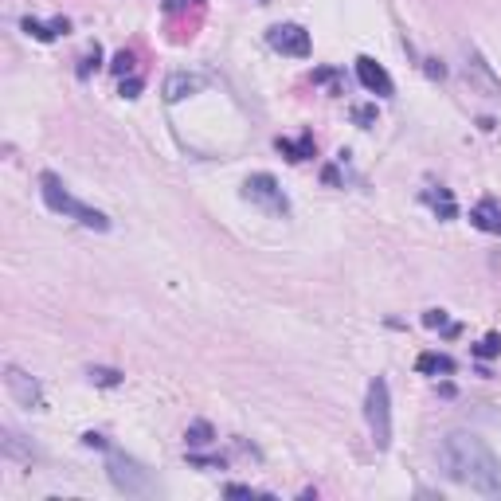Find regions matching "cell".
Masks as SVG:
<instances>
[{
    "label": "cell",
    "instance_id": "7a4b0ae2",
    "mask_svg": "<svg viewBox=\"0 0 501 501\" xmlns=\"http://www.w3.org/2000/svg\"><path fill=\"white\" fill-rule=\"evenodd\" d=\"M39 196H44V204H47L56 216L83 223V228H90V231H110V216L98 212V208H90V204H83L56 173H44V177H39Z\"/></svg>",
    "mask_w": 501,
    "mask_h": 501
},
{
    "label": "cell",
    "instance_id": "ffe728a7",
    "mask_svg": "<svg viewBox=\"0 0 501 501\" xmlns=\"http://www.w3.org/2000/svg\"><path fill=\"white\" fill-rule=\"evenodd\" d=\"M98 59H102V51H98V47H95V51H90V56H87V59H83V67H78V75H83V78H87V75H90V71H95V67H98Z\"/></svg>",
    "mask_w": 501,
    "mask_h": 501
},
{
    "label": "cell",
    "instance_id": "d6986e66",
    "mask_svg": "<svg viewBox=\"0 0 501 501\" xmlns=\"http://www.w3.org/2000/svg\"><path fill=\"white\" fill-rule=\"evenodd\" d=\"M129 67H134V51H118V59H114V71H118V75H126Z\"/></svg>",
    "mask_w": 501,
    "mask_h": 501
},
{
    "label": "cell",
    "instance_id": "277c9868",
    "mask_svg": "<svg viewBox=\"0 0 501 501\" xmlns=\"http://www.w3.org/2000/svg\"><path fill=\"white\" fill-rule=\"evenodd\" d=\"M107 474H110V482L118 486V490L129 494V497H145V494L157 490L153 474L145 470L138 458H129V455H122V451H110V458H107Z\"/></svg>",
    "mask_w": 501,
    "mask_h": 501
},
{
    "label": "cell",
    "instance_id": "2e32d148",
    "mask_svg": "<svg viewBox=\"0 0 501 501\" xmlns=\"http://www.w3.org/2000/svg\"><path fill=\"white\" fill-rule=\"evenodd\" d=\"M424 325H427V329H439V333H446V337H458V325L446 318L443 310H427V313H424Z\"/></svg>",
    "mask_w": 501,
    "mask_h": 501
},
{
    "label": "cell",
    "instance_id": "3957f363",
    "mask_svg": "<svg viewBox=\"0 0 501 501\" xmlns=\"http://www.w3.org/2000/svg\"><path fill=\"white\" fill-rule=\"evenodd\" d=\"M364 419H368V431H373V446L376 451H388L392 446V392L384 376H373V384H368Z\"/></svg>",
    "mask_w": 501,
    "mask_h": 501
},
{
    "label": "cell",
    "instance_id": "7c38bea8",
    "mask_svg": "<svg viewBox=\"0 0 501 501\" xmlns=\"http://www.w3.org/2000/svg\"><path fill=\"white\" fill-rule=\"evenodd\" d=\"M184 443H189V451H204V446H212L216 443V431L208 419H196V424L184 431Z\"/></svg>",
    "mask_w": 501,
    "mask_h": 501
},
{
    "label": "cell",
    "instance_id": "5bb4252c",
    "mask_svg": "<svg viewBox=\"0 0 501 501\" xmlns=\"http://www.w3.org/2000/svg\"><path fill=\"white\" fill-rule=\"evenodd\" d=\"M20 28L28 32V36H36V39H44V44H51V39H56L59 32H67V20H56V24H39V20H32V16H28V20L20 24Z\"/></svg>",
    "mask_w": 501,
    "mask_h": 501
},
{
    "label": "cell",
    "instance_id": "ac0fdd59",
    "mask_svg": "<svg viewBox=\"0 0 501 501\" xmlns=\"http://www.w3.org/2000/svg\"><path fill=\"white\" fill-rule=\"evenodd\" d=\"M501 353V337L490 333V337H482V345H478V357H497Z\"/></svg>",
    "mask_w": 501,
    "mask_h": 501
},
{
    "label": "cell",
    "instance_id": "cb8c5ba5",
    "mask_svg": "<svg viewBox=\"0 0 501 501\" xmlns=\"http://www.w3.org/2000/svg\"><path fill=\"white\" fill-rule=\"evenodd\" d=\"M427 75H431V78H443L446 71H443V67H439V63H435V59H427Z\"/></svg>",
    "mask_w": 501,
    "mask_h": 501
},
{
    "label": "cell",
    "instance_id": "ba28073f",
    "mask_svg": "<svg viewBox=\"0 0 501 501\" xmlns=\"http://www.w3.org/2000/svg\"><path fill=\"white\" fill-rule=\"evenodd\" d=\"M357 78H361V87L364 90H373L376 98H392L395 95V83H392V75L380 67V63L373 56H361L357 59Z\"/></svg>",
    "mask_w": 501,
    "mask_h": 501
},
{
    "label": "cell",
    "instance_id": "44dd1931",
    "mask_svg": "<svg viewBox=\"0 0 501 501\" xmlns=\"http://www.w3.org/2000/svg\"><path fill=\"white\" fill-rule=\"evenodd\" d=\"M196 5H200V0H165V12H189Z\"/></svg>",
    "mask_w": 501,
    "mask_h": 501
},
{
    "label": "cell",
    "instance_id": "30bf717a",
    "mask_svg": "<svg viewBox=\"0 0 501 501\" xmlns=\"http://www.w3.org/2000/svg\"><path fill=\"white\" fill-rule=\"evenodd\" d=\"M204 87V78L200 75H169L165 78V102H180V98H189V95H196V90Z\"/></svg>",
    "mask_w": 501,
    "mask_h": 501
},
{
    "label": "cell",
    "instance_id": "9c48e42d",
    "mask_svg": "<svg viewBox=\"0 0 501 501\" xmlns=\"http://www.w3.org/2000/svg\"><path fill=\"white\" fill-rule=\"evenodd\" d=\"M470 223L478 231H490V235H501V200H494V196H486V200H478L470 208Z\"/></svg>",
    "mask_w": 501,
    "mask_h": 501
},
{
    "label": "cell",
    "instance_id": "4fadbf2b",
    "mask_svg": "<svg viewBox=\"0 0 501 501\" xmlns=\"http://www.w3.org/2000/svg\"><path fill=\"white\" fill-rule=\"evenodd\" d=\"M279 153H286V161H310L313 157V138H298V141H290V138H279Z\"/></svg>",
    "mask_w": 501,
    "mask_h": 501
},
{
    "label": "cell",
    "instance_id": "8992f818",
    "mask_svg": "<svg viewBox=\"0 0 501 501\" xmlns=\"http://www.w3.org/2000/svg\"><path fill=\"white\" fill-rule=\"evenodd\" d=\"M267 44L279 51V56H290V59H306L310 56V32L302 24H274L267 32Z\"/></svg>",
    "mask_w": 501,
    "mask_h": 501
},
{
    "label": "cell",
    "instance_id": "e0dca14e",
    "mask_svg": "<svg viewBox=\"0 0 501 501\" xmlns=\"http://www.w3.org/2000/svg\"><path fill=\"white\" fill-rule=\"evenodd\" d=\"M95 384H102V388H114V384H122V373H114V368H90L87 373Z\"/></svg>",
    "mask_w": 501,
    "mask_h": 501
},
{
    "label": "cell",
    "instance_id": "9a60e30c",
    "mask_svg": "<svg viewBox=\"0 0 501 501\" xmlns=\"http://www.w3.org/2000/svg\"><path fill=\"white\" fill-rule=\"evenodd\" d=\"M415 368H419V373H435V376H439V373H443V376H451V373H455V361H451V357H443V353H424Z\"/></svg>",
    "mask_w": 501,
    "mask_h": 501
},
{
    "label": "cell",
    "instance_id": "8fae6325",
    "mask_svg": "<svg viewBox=\"0 0 501 501\" xmlns=\"http://www.w3.org/2000/svg\"><path fill=\"white\" fill-rule=\"evenodd\" d=\"M424 204H427L439 220H455V216H458V204H455L451 189H424Z\"/></svg>",
    "mask_w": 501,
    "mask_h": 501
},
{
    "label": "cell",
    "instance_id": "52a82bcc",
    "mask_svg": "<svg viewBox=\"0 0 501 501\" xmlns=\"http://www.w3.org/2000/svg\"><path fill=\"white\" fill-rule=\"evenodd\" d=\"M5 384H8L12 400H16L20 407H28V412H44V388H39V380H32L24 368L8 364L5 368Z\"/></svg>",
    "mask_w": 501,
    "mask_h": 501
},
{
    "label": "cell",
    "instance_id": "7402d4cb",
    "mask_svg": "<svg viewBox=\"0 0 501 501\" xmlns=\"http://www.w3.org/2000/svg\"><path fill=\"white\" fill-rule=\"evenodd\" d=\"M138 90H141V78H122V98H138Z\"/></svg>",
    "mask_w": 501,
    "mask_h": 501
},
{
    "label": "cell",
    "instance_id": "6da1fadb",
    "mask_svg": "<svg viewBox=\"0 0 501 501\" xmlns=\"http://www.w3.org/2000/svg\"><path fill=\"white\" fill-rule=\"evenodd\" d=\"M439 470L455 486H466L482 497H501V458L470 431H451L439 443Z\"/></svg>",
    "mask_w": 501,
    "mask_h": 501
},
{
    "label": "cell",
    "instance_id": "603a6c76",
    "mask_svg": "<svg viewBox=\"0 0 501 501\" xmlns=\"http://www.w3.org/2000/svg\"><path fill=\"white\" fill-rule=\"evenodd\" d=\"M228 494L231 497H262L259 490H250V486H228Z\"/></svg>",
    "mask_w": 501,
    "mask_h": 501
},
{
    "label": "cell",
    "instance_id": "5b68a950",
    "mask_svg": "<svg viewBox=\"0 0 501 501\" xmlns=\"http://www.w3.org/2000/svg\"><path fill=\"white\" fill-rule=\"evenodd\" d=\"M243 200H250L255 208H262L267 216H290V200L286 192L279 189V180L271 173H250L243 180Z\"/></svg>",
    "mask_w": 501,
    "mask_h": 501
}]
</instances>
